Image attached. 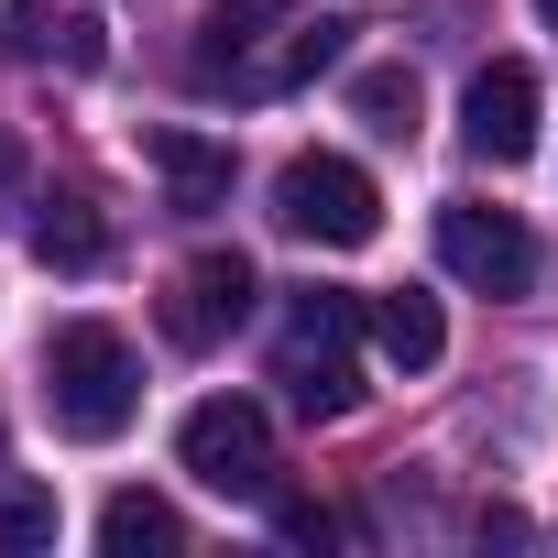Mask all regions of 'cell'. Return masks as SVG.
<instances>
[{
	"label": "cell",
	"mask_w": 558,
	"mask_h": 558,
	"mask_svg": "<svg viewBox=\"0 0 558 558\" xmlns=\"http://www.w3.org/2000/svg\"><path fill=\"white\" fill-rule=\"evenodd\" d=\"M45 416H56V438L110 449V438L143 416V362H132V340L99 329V318H66V329L45 340Z\"/></svg>",
	"instance_id": "cell-1"
},
{
	"label": "cell",
	"mask_w": 558,
	"mask_h": 558,
	"mask_svg": "<svg viewBox=\"0 0 558 558\" xmlns=\"http://www.w3.org/2000/svg\"><path fill=\"white\" fill-rule=\"evenodd\" d=\"M362 329H373V318H362V296H340V286H307V296L286 307L274 384H286L296 416H351V405H362V362H351Z\"/></svg>",
	"instance_id": "cell-2"
},
{
	"label": "cell",
	"mask_w": 558,
	"mask_h": 558,
	"mask_svg": "<svg viewBox=\"0 0 558 558\" xmlns=\"http://www.w3.org/2000/svg\"><path fill=\"white\" fill-rule=\"evenodd\" d=\"M274 219H286L296 241H318V252H362L384 230V186L351 154H296L286 175H274Z\"/></svg>",
	"instance_id": "cell-3"
},
{
	"label": "cell",
	"mask_w": 558,
	"mask_h": 558,
	"mask_svg": "<svg viewBox=\"0 0 558 558\" xmlns=\"http://www.w3.org/2000/svg\"><path fill=\"white\" fill-rule=\"evenodd\" d=\"M175 460H186L208 493H230V504H274V416H263L252 395H208V405H186Z\"/></svg>",
	"instance_id": "cell-4"
},
{
	"label": "cell",
	"mask_w": 558,
	"mask_h": 558,
	"mask_svg": "<svg viewBox=\"0 0 558 558\" xmlns=\"http://www.w3.org/2000/svg\"><path fill=\"white\" fill-rule=\"evenodd\" d=\"M438 263L460 274V286H482V296H525L536 274H547L536 230H525L514 208H471V197H449V208H438Z\"/></svg>",
	"instance_id": "cell-5"
},
{
	"label": "cell",
	"mask_w": 558,
	"mask_h": 558,
	"mask_svg": "<svg viewBox=\"0 0 558 558\" xmlns=\"http://www.w3.org/2000/svg\"><path fill=\"white\" fill-rule=\"evenodd\" d=\"M536 121H547V88H536L525 56L471 66V88H460V143H471L482 165H525V154H536Z\"/></svg>",
	"instance_id": "cell-6"
},
{
	"label": "cell",
	"mask_w": 558,
	"mask_h": 558,
	"mask_svg": "<svg viewBox=\"0 0 558 558\" xmlns=\"http://www.w3.org/2000/svg\"><path fill=\"white\" fill-rule=\"evenodd\" d=\"M252 296H263V286H252L241 252H197V263L175 274V296H165V340H175V351H208V340H230V329L252 318Z\"/></svg>",
	"instance_id": "cell-7"
},
{
	"label": "cell",
	"mask_w": 558,
	"mask_h": 558,
	"mask_svg": "<svg viewBox=\"0 0 558 558\" xmlns=\"http://www.w3.org/2000/svg\"><path fill=\"white\" fill-rule=\"evenodd\" d=\"M296 12L286 0H208V45H197V88H252V66L274 56V34H286Z\"/></svg>",
	"instance_id": "cell-8"
},
{
	"label": "cell",
	"mask_w": 558,
	"mask_h": 558,
	"mask_svg": "<svg viewBox=\"0 0 558 558\" xmlns=\"http://www.w3.org/2000/svg\"><path fill=\"white\" fill-rule=\"evenodd\" d=\"M0 56L12 66H99L110 45H99V23L88 12H56V0H12V12H0Z\"/></svg>",
	"instance_id": "cell-9"
},
{
	"label": "cell",
	"mask_w": 558,
	"mask_h": 558,
	"mask_svg": "<svg viewBox=\"0 0 558 558\" xmlns=\"http://www.w3.org/2000/svg\"><path fill=\"white\" fill-rule=\"evenodd\" d=\"M143 154H154V175H165V197H175L186 219L230 197V143H208V132H186V121H165V132H143Z\"/></svg>",
	"instance_id": "cell-10"
},
{
	"label": "cell",
	"mask_w": 558,
	"mask_h": 558,
	"mask_svg": "<svg viewBox=\"0 0 558 558\" xmlns=\"http://www.w3.org/2000/svg\"><path fill=\"white\" fill-rule=\"evenodd\" d=\"M34 263H45V274H99V263H110V219H99L77 186H56V197L34 208Z\"/></svg>",
	"instance_id": "cell-11"
},
{
	"label": "cell",
	"mask_w": 558,
	"mask_h": 558,
	"mask_svg": "<svg viewBox=\"0 0 558 558\" xmlns=\"http://www.w3.org/2000/svg\"><path fill=\"white\" fill-rule=\"evenodd\" d=\"M351 34H362V23H286V34H274V56L252 66V88H241V99H286V88L329 77V66L351 56Z\"/></svg>",
	"instance_id": "cell-12"
},
{
	"label": "cell",
	"mask_w": 558,
	"mask_h": 558,
	"mask_svg": "<svg viewBox=\"0 0 558 558\" xmlns=\"http://www.w3.org/2000/svg\"><path fill=\"white\" fill-rule=\"evenodd\" d=\"M362 318H373V351H384L395 373H427V362L449 351V318H438V296H416V286H395V296H373Z\"/></svg>",
	"instance_id": "cell-13"
},
{
	"label": "cell",
	"mask_w": 558,
	"mask_h": 558,
	"mask_svg": "<svg viewBox=\"0 0 558 558\" xmlns=\"http://www.w3.org/2000/svg\"><path fill=\"white\" fill-rule=\"evenodd\" d=\"M99 547H110V558H175L186 525H175L165 493H110V504H99Z\"/></svg>",
	"instance_id": "cell-14"
},
{
	"label": "cell",
	"mask_w": 558,
	"mask_h": 558,
	"mask_svg": "<svg viewBox=\"0 0 558 558\" xmlns=\"http://www.w3.org/2000/svg\"><path fill=\"white\" fill-rule=\"evenodd\" d=\"M351 110H362L384 143H405L416 110H427V99H416V66H362V77H351Z\"/></svg>",
	"instance_id": "cell-15"
},
{
	"label": "cell",
	"mask_w": 558,
	"mask_h": 558,
	"mask_svg": "<svg viewBox=\"0 0 558 558\" xmlns=\"http://www.w3.org/2000/svg\"><path fill=\"white\" fill-rule=\"evenodd\" d=\"M0 547H56V493H12L0 504Z\"/></svg>",
	"instance_id": "cell-16"
},
{
	"label": "cell",
	"mask_w": 558,
	"mask_h": 558,
	"mask_svg": "<svg viewBox=\"0 0 558 558\" xmlns=\"http://www.w3.org/2000/svg\"><path fill=\"white\" fill-rule=\"evenodd\" d=\"M274 536H286V547H329L340 514H329V504H274Z\"/></svg>",
	"instance_id": "cell-17"
},
{
	"label": "cell",
	"mask_w": 558,
	"mask_h": 558,
	"mask_svg": "<svg viewBox=\"0 0 558 558\" xmlns=\"http://www.w3.org/2000/svg\"><path fill=\"white\" fill-rule=\"evenodd\" d=\"M0 197H12V132H0Z\"/></svg>",
	"instance_id": "cell-18"
},
{
	"label": "cell",
	"mask_w": 558,
	"mask_h": 558,
	"mask_svg": "<svg viewBox=\"0 0 558 558\" xmlns=\"http://www.w3.org/2000/svg\"><path fill=\"white\" fill-rule=\"evenodd\" d=\"M0 460H12V427H0Z\"/></svg>",
	"instance_id": "cell-19"
},
{
	"label": "cell",
	"mask_w": 558,
	"mask_h": 558,
	"mask_svg": "<svg viewBox=\"0 0 558 558\" xmlns=\"http://www.w3.org/2000/svg\"><path fill=\"white\" fill-rule=\"evenodd\" d=\"M536 12H547V23H558V0H536Z\"/></svg>",
	"instance_id": "cell-20"
}]
</instances>
